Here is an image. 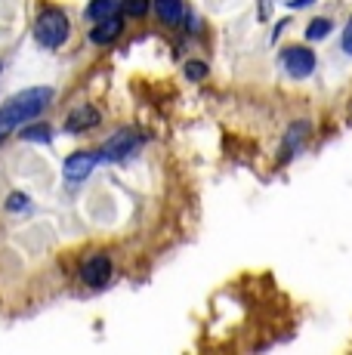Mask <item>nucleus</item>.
<instances>
[{
  "instance_id": "f257e3e1",
  "label": "nucleus",
  "mask_w": 352,
  "mask_h": 355,
  "mask_svg": "<svg viewBox=\"0 0 352 355\" xmlns=\"http://www.w3.org/2000/svg\"><path fill=\"white\" fill-rule=\"evenodd\" d=\"M50 99H53L50 87H31V90H22V93H16V96H10L3 102V108L19 121V127H25L50 105Z\"/></svg>"
},
{
  "instance_id": "f03ea898",
  "label": "nucleus",
  "mask_w": 352,
  "mask_h": 355,
  "mask_svg": "<svg viewBox=\"0 0 352 355\" xmlns=\"http://www.w3.org/2000/svg\"><path fill=\"white\" fill-rule=\"evenodd\" d=\"M35 37L37 44L50 46V50L62 46L65 37H69V16L62 10H44L35 22Z\"/></svg>"
},
{
  "instance_id": "7ed1b4c3",
  "label": "nucleus",
  "mask_w": 352,
  "mask_h": 355,
  "mask_svg": "<svg viewBox=\"0 0 352 355\" xmlns=\"http://www.w3.org/2000/svg\"><path fill=\"white\" fill-rule=\"evenodd\" d=\"M281 62L288 68L290 78H309V74L315 71V53L306 50V46H288V50L281 53Z\"/></svg>"
},
{
  "instance_id": "20e7f679",
  "label": "nucleus",
  "mask_w": 352,
  "mask_h": 355,
  "mask_svg": "<svg viewBox=\"0 0 352 355\" xmlns=\"http://www.w3.org/2000/svg\"><path fill=\"white\" fill-rule=\"evenodd\" d=\"M96 155H90V152H74L65 158L62 164V173H65V182L69 186H78V182H84L87 176L93 173V167H96Z\"/></svg>"
},
{
  "instance_id": "39448f33",
  "label": "nucleus",
  "mask_w": 352,
  "mask_h": 355,
  "mask_svg": "<svg viewBox=\"0 0 352 355\" xmlns=\"http://www.w3.org/2000/svg\"><path fill=\"white\" fill-rule=\"evenodd\" d=\"M80 278H84L90 288H105L108 278H112V259L105 254H93L84 266H80Z\"/></svg>"
},
{
  "instance_id": "423d86ee",
  "label": "nucleus",
  "mask_w": 352,
  "mask_h": 355,
  "mask_svg": "<svg viewBox=\"0 0 352 355\" xmlns=\"http://www.w3.org/2000/svg\"><path fill=\"white\" fill-rule=\"evenodd\" d=\"M137 146H139V136L133 133V130H118V133L103 146V158L105 161H124Z\"/></svg>"
},
{
  "instance_id": "0eeeda50",
  "label": "nucleus",
  "mask_w": 352,
  "mask_h": 355,
  "mask_svg": "<svg viewBox=\"0 0 352 355\" xmlns=\"http://www.w3.org/2000/svg\"><path fill=\"white\" fill-rule=\"evenodd\" d=\"M96 124H99V112L93 105L74 108L69 118H65V130H69V133H84V130H90V127H96Z\"/></svg>"
},
{
  "instance_id": "6e6552de",
  "label": "nucleus",
  "mask_w": 352,
  "mask_h": 355,
  "mask_svg": "<svg viewBox=\"0 0 352 355\" xmlns=\"http://www.w3.org/2000/svg\"><path fill=\"white\" fill-rule=\"evenodd\" d=\"M121 28H124V22H121V16L103 19V22H96V25H93L90 40H93V44H99V46H105V44H112V40L118 37Z\"/></svg>"
},
{
  "instance_id": "1a4fd4ad",
  "label": "nucleus",
  "mask_w": 352,
  "mask_h": 355,
  "mask_svg": "<svg viewBox=\"0 0 352 355\" xmlns=\"http://www.w3.org/2000/svg\"><path fill=\"white\" fill-rule=\"evenodd\" d=\"M155 12L164 25H179L186 19V3L182 0H155Z\"/></svg>"
},
{
  "instance_id": "9d476101",
  "label": "nucleus",
  "mask_w": 352,
  "mask_h": 355,
  "mask_svg": "<svg viewBox=\"0 0 352 355\" xmlns=\"http://www.w3.org/2000/svg\"><path fill=\"white\" fill-rule=\"evenodd\" d=\"M118 10H121V0H90L87 19H90V22H103V19L118 16Z\"/></svg>"
},
{
  "instance_id": "9b49d317",
  "label": "nucleus",
  "mask_w": 352,
  "mask_h": 355,
  "mask_svg": "<svg viewBox=\"0 0 352 355\" xmlns=\"http://www.w3.org/2000/svg\"><path fill=\"white\" fill-rule=\"evenodd\" d=\"M306 133H309V124H306V121H297V124H290L288 139H284V148H288V152H294V148L300 146L303 139H306Z\"/></svg>"
},
{
  "instance_id": "f8f14e48",
  "label": "nucleus",
  "mask_w": 352,
  "mask_h": 355,
  "mask_svg": "<svg viewBox=\"0 0 352 355\" xmlns=\"http://www.w3.org/2000/svg\"><path fill=\"white\" fill-rule=\"evenodd\" d=\"M6 210H10V214H31V198L22 192L6 195Z\"/></svg>"
},
{
  "instance_id": "ddd939ff",
  "label": "nucleus",
  "mask_w": 352,
  "mask_h": 355,
  "mask_svg": "<svg viewBox=\"0 0 352 355\" xmlns=\"http://www.w3.org/2000/svg\"><path fill=\"white\" fill-rule=\"evenodd\" d=\"M121 10L130 19H142L148 12V0H121Z\"/></svg>"
},
{
  "instance_id": "4468645a",
  "label": "nucleus",
  "mask_w": 352,
  "mask_h": 355,
  "mask_svg": "<svg viewBox=\"0 0 352 355\" xmlns=\"http://www.w3.org/2000/svg\"><path fill=\"white\" fill-rule=\"evenodd\" d=\"M12 130H19V121H16V118H12V114H10V112H6V108H3V105H0V142H3V139H6V136H10V133H12Z\"/></svg>"
},
{
  "instance_id": "2eb2a0df",
  "label": "nucleus",
  "mask_w": 352,
  "mask_h": 355,
  "mask_svg": "<svg viewBox=\"0 0 352 355\" xmlns=\"http://www.w3.org/2000/svg\"><path fill=\"white\" fill-rule=\"evenodd\" d=\"M22 139H35V142H50V127H40V124H25L22 130Z\"/></svg>"
},
{
  "instance_id": "dca6fc26",
  "label": "nucleus",
  "mask_w": 352,
  "mask_h": 355,
  "mask_svg": "<svg viewBox=\"0 0 352 355\" xmlns=\"http://www.w3.org/2000/svg\"><path fill=\"white\" fill-rule=\"evenodd\" d=\"M328 31H331V22H328V19H315V22L306 28V37H309V40H322Z\"/></svg>"
},
{
  "instance_id": "f3484780",
  "label": "nucleus",
  "mask_w": 352,
  "mask_h": 355,
  "mask_svg": "<svg viewBox=\"0 0 352 355\" xmlns=\"http://www.w3.org/2000/svg\"><path fill=\"white\" fill-rule=\"evenodd\" d=\"M186 74H188L192 80H201V78L207 74V65H201V62H188V65H186Z\"/></svg>"
},
{
  "instance_id": "a211bd4d",
  "label": "nucleus",
  "mask_w": 352,
  "mask_h": 355,
  "mask_svg": "<svg viewBox=\"0 0 352 355\" xmlns=\"http://www.w3.org/2000/svg\"><path fill=\"white\" fill-rule=\"evenodd\" d=\"M343 50L352 56V19L346 22V28H343Z\"/></svg>"
}]
</instances>
